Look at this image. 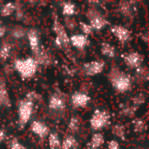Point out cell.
Instances as JSON below:
<instances>
[{"label":"cell","mask_w":149,"mask_h":149,"mask_svg":"<svg viewBox=\"0 0 149 149\" xmlns=\"http://www.w3.org/2000/svg\"><path fill=\"white\" fill-rule=\"evenodd\" d=\"M108 80L113 90L118 93L123 94L128 93L133 88V77L117 66L111 68L108 73Z\"/></svg>","instance_id":"6da1fadb"},{"label":"cell","mask_w":149,"mask_h":149,"mask_svg":"<svg viewBox=\"0 0 149 149\" xmlns=\"http://www.w3.org/2000/svg\"><path fill=\"white\" fill-rule=\"evenodd\" d=\"M13 67L20 78L26 80L35 76L38 72V65L33 57H27L24 58H16L13 61Z\"/></svg>","instance_id":"7a4b0ae2"},{"label":"cell","mask_w":149,"mask_h":149,"mask_svg":"<svg viewBox=\"0 0 149 149\" xmlns=\"http://www.w3.org/2000/svg\"><path fill=\"white\" fill-rule=\"evenodd\" d=\"M34 112V101L25 97L17 103V125L19 129L24 127L31 120Z\"/></svg>","instance_id":"3957f363"},{"label":"cell","mask_w":149,"mask_h":149,"mask_svg":"<svg viewBox=\"0 0 149 149\" xmlns=\"http://www.w3.org/2000/svg\"><path fill=\"white\" fill-rule=\"evenodd\" d=\"M52 31L55 34L54 45L56 47L59 49H67L70 44V37L66 32V29L65 26L59 22L57 14L54 13L53 22H52Z\"/></svg>","instance_id":"277c9868"},{"label":"cell","mask_w":149,"mask_h":149,"mask_svg":"<svg viewBox=\"0 0 149 149\" xmlns=\"http://www.w3.org/2000/svg\"><path fill=\"white\" fill-rule=\"evenodd\" d=\"M111 122V115L108 110L97 108L93 111L89 123L90 127L94 132H100L108 127Z\"/></svg>","instance_id":"5b68a950"},{"label":"cell","mask_w":149,"mask_h":149,"mask_svg":"<svg viewBox=\"0 0 149 149\" xmlns=\"http://www.w3.org/2000/svg\"><path fill=\"white\" fill-rule=\"evenodd\" d=\"M86 17L93 31H101L109 25V22L106 17L94 6L89 7L87 9Z\"/></svg>","instance_id":"8992f818"},{"label":"cell","mask_w":149,"mask_h":149,"mask_svg":"<svg viewBox=\"0 0 149 149\" xmlns=\"http://www.w3.org/2000/svg\"><path fill=\"white\" fill-rule=\"evenodd\" d=\"M66 108V99L65 96L59 91L52 93L49 96L48 100V109L51 113H63Z\"/></svg>","instance_id":"52a82bcc"},{"label":"cell","mask_w":149,"mask_h":149,"mask_svg":"<svg viewBox=\"0 0 149 149\" xmlns=\"http://www.w3.org/2000/svg\"><path fill=\"white\" fill-rule=\"evenodd\" d=\"M106 67V62L103 59L91 60L83 64L81 67V72L85 76L93 77L103 72Z\"/></svg>","instance_id":"ba28073f"},{"label":"cell","mask_w":149,"mask_h":149,"mask_svg":"<svg viewBox=\"0 0 149 149\" xmlns=\"http://www.w3.org/2000/svg\"><path fill=\"white\" fill-rule=\"evenodd\" d=\"M26 37L28 39L29 46L31 51V53L33 55V58H35L41 51V44H40V33L39 31L36 28H31L27 30Z\"/></svg>","instance_id":"9c48e42d"},{"label":"cell","mask_w":149,"mask_h":149,"mask_svg":"<svg viewBox=\"0 0 149 149\" xmlns=\"http://www.w3.org/2000/svg\"><path fill=\"white\" fill-rule=\"evenodd\" d=\"M122 59L125 63V65L134 70H137L140 68L141 65H143V61H144V56L138 52H129L122 54Z\"/></svg>","instance_id":"30bf717a"},{"label":"cell","mask_w":149,"mask_h":149,"mask_svg":"<svg viewBox=\"0 0 149 149\" xmlns=\"http://www.w3.org/2000/svg\"><path fill=\"white\" fill-rule=\"evenodd\" d=\"M110 31L117 38V40L122 45L128 43L132 39L131 31L123 25H120V24L111 25L110 26Z\"/></svg>","instance_id":"8fae6325"},{"label":"cell","mask_w":149,"mask_h":149,"mask_svg":"<svg viewBox=\"0 0 149 149\" xmlns=\"http://www.w3.org/2000/svg\"><path fill=\"white\" fill-rule=\"evenodd\" d=\"M91 101V97L83 92H75L70 97V102L73 108H86Z\"/></svg>","instance_id":"7c38bea8"},{"label":"cell","mask_w":149,"mask_h":149,"mask_svg":"<svg viewBox=\"0 0 149 149\" xmlns=\"http://www.w3.org/2000/svg\"><path fill=\"white\" fill-rule=\"evenodd\" d=\"M30 130L33 134L41 140L48 137L51 133L50 127L41 120H33L30 126Z\"/></svg>","instance_id":"4fadbf2b"},{"label":"cell","mask_w":149,"mask_h":149,"mask_svg":"<svg viewBox=\"0 0 149 149\" xmlns=\"http://www.w3.org/2000/svg\"><path fill=\"white\" fill-rule=\"evenodd\" d=\"M70 44L77 50L82 51L90 45V39L81 33H77L70 37Z\"/></svg>","instance_id":"5bb4252c"},{"label":"cell","mask_w":149,"mask_h":149,"mask_svg":"<svg viewBox=\"0 0 149 149\" xmlns=\"http://www.w3.org/2000/svg\"><path fill=\"white\" fill-rule=\"evenodd\" d=\"M10 105L11 102L6 86V81L3 77H0V108L10 107Z\"/></svg>","instance_id":"9a60e30c"},{"label":"cell","mask_w":149,"mask_h":149,"mask_svg":"<svg viewBox=\"0 0 149 149\" xmlns=\"http://www.w3.org/2000/svg\"><path fill=\"white\" fill-rule=\"evenodd\" d=\"M134 2H120L118 6V11L127 18H133L134 16V6L133 5Z\"/></svg>","instance_id":"2e32d148"},{"label":"cell","mask_w":149,"mask_h":149,"mask_svg":"<svg viewBox=\"0 0 149 149\" xmlns=\"http://www.w3.org/2000/svg\"><path fill=\"white\" fill-rule=\"evenodd\" d=\"M104 144H105V137L103 134L97 132L92 135L90 141L87 144V149H100Z\"/></svg>","instance_id":"e0dca14e"},{"label":"cell","mask_w":149,"mask_h":149,"mask_svg":"<svg viewBox=\"0 0 149 149\" xmlns=\"http://www.w3.org/2000/svg\"><path fill=\"white\" fill-rule=\"evenodd\" d=\"M100 52L103 56H105L108 58H114L117 54L115 46H113L112 44H110L107 41H104L101 43Z\"/></svg>","instance_id":"ac0fdd59"},{"label":"cell","mask_w":149,"mask_h":149,"mask_svg":"<svg viewBox=\"0 0 149 149\" xmlns=\"http://www.w3.org/2000/svg\"><path fill=\"white\" fill-rule=\"evenodd\" d=\"M78 148H79L78 140L72 134L66 135L61 141L60 149H78Z\"/></svg>","instance_id":"d6986e66"},{"label":"cell","mask_w":149,"mask_h":149,"mask_svg":"<svg viewBox=\"0 0 149 149\" xmlns=\"http://www.w3.org/2000/svg\"><path fill=\"white\" fill-rule=\"evenodd\" d=\"M37 64L39 65H48L50 64H52V55L45 50L44 49H41L40 52L34 58Z\"/></svg>","instance_id":"ffe728a7"},{"label":"cell","mask_w":149,"mask_h":149,"mask_svg":"<svg viewBox=\"0 0 149 149\" xmlns=\"http://www.w3.org/2000/svg\"><path fill=\"white\" fill-rule=\"evenodd\" d=\"M62 14L65 17H72L75 15L77 6L72 2H63L61 5Z\"/></svg>","instance_id":"44dd1931"},{"label":"cell","mask_w":149,"mask_h":149,"mask_svg":"<svg viewBox=\"0 0 149 149\" xmlns=\"http://www.w3.org/2000/svg\"><path fill=\"white\" fill-rule=\"evenodd\" d=\"M17 10V4L13 2L3 3L0 8V15L3 17L12 15Z\"/></svg>","instance_id":"7402d4cb"},{"label":"cell","mask_w":149,"mask_h":149,"mask_svg":"<svg viewBox=\"0 0 149 149\" xmlns=\"http://www.w3.org/2000/svg\"><path fill=\"white\" fill-rule=\"evenodd\" d=\"M48 146L50 149H60L61 139L58 133L51 132L48 135Z\"/></svg>","instance_id":"603a6c76"},{"label":"cell","mask_w":149,"mask_h":149,"mask_svg":"<svg viewBox=\"0 0 149 149\" xmlns=\"http://www.w3.org/2000/svg\"><path fill=\"white\" fill-rule=\"evenodd\" d=\"M10 52H11V45L7 41L2 42L0 44V60L6 61L10 58Z\"/></svg>","instance_id":"cb8c5ba5"},{"label":"cell","mask_w":149,"mask_h":149,"mask_svg":"<svg viewBox=\"0 0 149 149\" xmlns=\"http://www.w3.org/2000/svg\"><path fill=\"white\" fill-rule=\"evenodd\" d=\"M112 134L117 138L126 141V127L122 124H115L112 127Z\"/></svg>","instance_id":"d4e9b609"},{"label":"cell","mask_w":149,"mask_h":149,"mask_svg":"<svg viewBox=\"0 0 149 149\" xmlns=\"http://www.w3.org/2000/svg\"><path fill=\"white\" fill-rule=\"evenodd\" d=\"M68 130L72 133V134H75L77 133L79 130V127H80V118L77 115H73L71 117L69 122H68Z\"/></svg>","instance_id":"484cf974"},{"label":"cell","mask_w":149,"mask_h":149,"mask_svg":"<svg viewBox=\"0 0 149 149\" xmlns=\"http://www.w3.org/2000/svg\"><path fill=\"white\" fill-rule=\"evenodd\" d=\"M134 131L136 134H143L147 130V123L141 119H135L133 120Z\"/></svg>","instance_id":"4316f807"},{"label":"cell","mask_w":149,"mask_h":149,"mask_svg":"<svg viewBox=\"0 0 149 149\" xmlns=\"http://www.w3.org/2000/svg\"><path fill=\"white\" fill-rule=\"evenodd\" d=\"M26 32H27L26 29L17 25V26H14L10 30V36L15 39H21L24 36H26Z\"/></svg>","instance_id":"83f0119b"},{"label":"cell","mask_w":149,"mask_h":149,"mask_svg":"<svg viewBox=\"0 0 149 149\" xmlns=\"http://www.w3.org/2000/svg\"><path fill=\"white\" fill-rule=\"evenodd\" d=\"M135 72H136V78H137L138 80H141L142 82L148 81V68L146 66L141 65L140 68L135 70Z\"/></svg>","instance_id":"f1b7e54d"},{"label":"cell","mask_w":149,"mask_h":149,"mask_svg":"<svg viewBox=\"0 0 149 149\" xmlns=\"http://www.w3.org/2000/svg\"><path fill=\"white\" fill-rule=\"evenodd\" d=\"M137 110H138V108L133 105L127 106L120 111V114H122L126 117H128V118H134L136 114Z\"/></svg>","instance_id":"f546056e"},{"label":"cell","mask_w":149,"mask_h":149,"mask_svg":"<svg viewBox=\"0 0 149 149\" xmlns=\"http://www.w3.org/2000/svg\"><path fill=\"white\" fill-rule=\"evenodd\" d=\"M146 99L147 97L144 93H138L132 98V105L139 108L141 106H142L146 102Z\"/></svg>","instance_id":"4dcf8cb0"},{"label":"cell","mask_w":149,"mask_h":149,"mask_svg":"<svg viewBox=\"0 0 149 149\" xmlns=\"http://www.w3.org/2000/svg\"><path fill=\"white\" fill-rule=\"evenodd\" d=\"M79 29H80V31H81V32H82L81 34H83V35H85V36H86V37L92 35L93 32L94 31L93 30L92 26H91L89 24L86 23V22H83V21L79 22Z\"/></svg>","instance_id":"1f68e13d"},{"label":"cell","mask_w":149,"mask_h":149,"mask_svg":"<svg viewBox=\"0 0 149 149\" xmlns=\"http://www.w3.org/2000/svg\"><path fill=\"white\" fill-rule=\"evenodd\" d=\"M65 28L69 29L70 31H73L77 27V23L72 17H65Z\"/></svg>","instance_id":"d6a6232c"},{"label":"cell","mask_w":149,"mask_h":149,"mask_svg":"<svg viewBox=\"0 0 149 149\" xmlns=\"http://www.w3.org/2000/svg\"><path fill=\"white\" fill-rule=\"evenodd\" d=\"M9 149H26V148L17 138H13L9 144Z\"/></svg>","instance_id":"836d02e7"},{"label":"cell","mask_w":149,"mask_h":149,"mask_svg":"<svg viewBox=\"0 0 149 149\" xmlns=\"http://www.w3.org/2000/svg\"><path fill=\"white\" fill-rule=\"evenodd\" d=\"M107 149H120V145L118 141L111 140L107 143Z\"/></svg>","instance_id":"e575fe53"},{"label":"cell","mask_w":149,"mask_h":149,"mask_svg":"<svg viewBox=\"0 0 149 149\" xmlns=\"http://www.w3.org/2000/svg\"><path fill=\"white\" fill-rule=\"evenodd\" d=\"M7 32V28L5 25L0 24V38H3Z\"/></svg>","instance_id":"d590c367"},{"label":"cell","mask_w":149,"mask_h":149,"mask_svg":"<svg viewBox=\"0 0 149 149\" xmlns=\"http://www.w3.org/2000/svg\"><path fill=\"white\" fill-rule=\"evenodd\" d=\"M6 138V132L4 129L3 128H0V143L3 142Z\"/></svg>","instance_id":"8d00e7d4"},{"label":"cell","mask_w":149,"mask_h":149,"mask_svg":"<svg viewBox=\"0 0 149 149\" xmlns=\"http://www.w3.org/2000/svg\"><path fill=\"white\" fill-rule=\"evenodd\" d=\"M141 39L145 41V43H148V32L146 31L145 33H142L141 34Z\"/></svg>","instance_id":"74e56055"},{"label":"cell","mask_w":149,"mask_h":149,"mask_svg":"<svg viewBox=\"0 0 149 149\" xmlns=\"http://www.w3.org/2000/svg\"><path fill=\"white\" fill-rule=\"evenodd\" d=\"M1 6H2V4H1V3H0V8H1Z\"/></svg>","instance_id":"f35d334b"}]
</instances>
